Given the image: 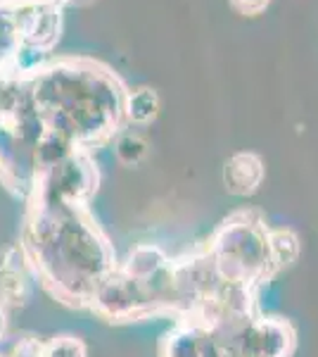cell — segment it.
I'll return each mask as SVG.
<instances>
[{"label":"cell","mask_w":318,"mask_h":357,"mask_svg":"<svg viewBox=\"0 0 318 357\" xmlns=\"http://www.w3.org/2000/svg\"><path fill=\"white\" fill-rule=\"evenodd\" d=\"M235 5V10H240L242 15H259L262 10H266L269 0H230Z\"/></svg>","instance_id":"obj_5"},{"label":"cell","mask_w":318,"mask_h":357,"mask_svg":"<svg viewBox=\"0 0 318 357\" xmlns=\"http://www.w3.org/2000/svg\"><path fill=\"white\" fill-rule=\"evenodd\" d=\"M145 153H148V143L143 141L141 136H124L121 141L117 143V155L121 160H124L126 165H136V162H141L143 158H145Z\"/></svg>","instance_id":"obj_3"},{"label":"cell","mask_w":318,"mask_h":357,"mask_svg":"<svg viewBox=\"0 0 318 357\" xmlns=\"http://www.w3.org/2000/svg\"><path fill=\"white\" fill-rule=\"evenodd\" d=\"M129 114L136 122H150V119L157 114V96L150 89L136 91L129 98Z\"/></svg>","instance_id":"obj_2"},{"label":"cell","mask_w":318,"mask_h":357,"mask_svg":"<svg viewBox=\"0 0 318 357\" xmlns=\"http://www.w3.org/2000/svg\"><path fill=\"white\" fill-rule=\"evenodd\" d=\"M262 162L254 155L240 153L225 165V183L233 193H252L262 181Z\"/></svg>","instance_id":"obj_1"},{"label":"cell","mask_w":318,"mask_h":357,"mask_svg":"<svg viewBox=\"0 0 318 357\" xmlns=\"http://www.w3.org/2000/svg\"><path fill=\"white\" fill-rule=\"evenodd\" d=\"M271 248H273V252H276V257H278L280 264L292 262L294 257H297V252H299L297 238H294L292 234H287V231L276 234L273 238H271Z\"/></svg>","instance_id":"obj_4"},{"label":"cell","mask_w":318,"mask_h":357,"mask_svg":"<svg viewBox=\"0 0 318 357\" xmlns=\"http://www.w3.org/2000/svg\"><path fill=\"white\" fill-rule=\"evenodd\" d=\"M0 331H3V312H0Z\"/></svg>","instance_id":"obj_6"}]
</instances>
